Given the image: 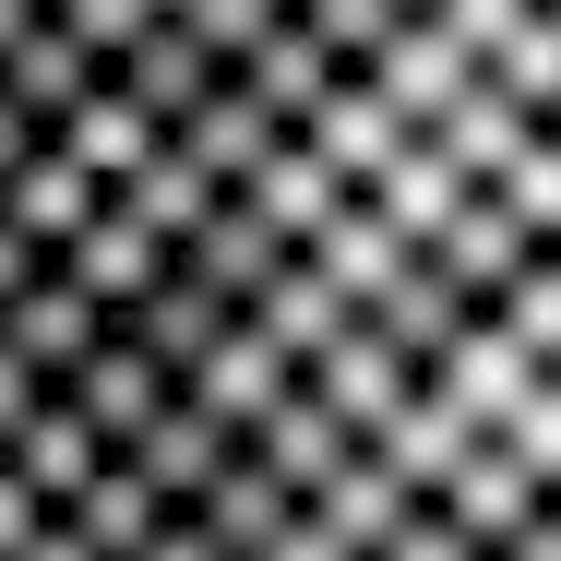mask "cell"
<instances>
[{
  "label": "cell",
  "instance_id": "cell-1",
  "mask_svg": "<svg viewBox=\"0 0 561 561\" xmlns=\"http://www.w3.org/2000/svg\"><path fill=\"white\" fill-rule=\"evenodd\" d=\"M287 263H299V251H287L275 227L251 216V204H216V216H204L192 239H180V251H168V275H180V287H204L227 323H239V311H251V299H263Z\"/></svg>",
  "mask_w": 561,
  "mask_h": 561
},
{
  "label": "cell",
  "instance_id": "cell-2",
  "mask_svg": "<svg viewBox=\"0 0 561 561\" xmlns=\"http://www.w3.org/2000/svg\"><path fill=\"white\" fill-rule=\"evenodd\" d=\"M168 394H180V382H168V370H156L144 346L119 335V323H108V346H96V358H84L72 382H60V407H72V419L96 431V454H108V466H119L131 443H144L156 419H168Z\"/></svg>",
  "mask_w": 561,
  "mask_h": 561
},
{
  "label": "cell",
  "instance_id": "cell-3",
  "mask_svg": "<svg viewBox=\"0 0 561 561\" xmlns=\"http://www.w3.org/2000/svg\"><path fill=\"white\" fill-rule=\"evenodd\" d=\"M346 84H370V96H382V108L407 119V131H431V119H443L454 96L478 84V60L454 48V36L431 24V12H407V24H394V36H382V48H370V60L346 72Z\"/></svg>",
  "mask_w": 561,
  "mask_h": 561
},
{
  "label": "cell",
  "instance_id": "cell-4",
  "mask_svg": "<svg viewBox=\"0 0 561 561\" xmlns=\"http://www.w3.org/2000/svg\"><path fill=\"white\" fill-rule=\"evenodd\" d=\"M419 382H431V394H443L454 419H466V431L490 443V431H502V419H514V407H526V394H538L550 370H538L526 346H514V335H502V323H490V311H478V323H466V335H454L443 358L419 370Z\"/></svg>",
  "mask_w": 561,
  "mask_h": 561
},
{
  "label": "cell",
  "instance_id": "cell-5",
  "mask_svg": "<svg viewBox=\"0 0 561 561\" xmlns=\"http://www.w3.org/2000/svg\"><path fill=\"white\" fill-rule=\"evenodd\" d=\"M299 394H311V407L335 419L346 443H370V431H382V419H394V407L419 394V370H407L394 346H382L370 323H358V335H335L323 358H311V370H299Z\"/></svg>",
  "mask_w": 561,
  "mask_h": 561
},
{
  "label": "cell",
  "instance_id": "cell-6",
  "mask_svg": "<svg viewBox=\"0 0 561 561\" xmlns=\"http://www.w3.org/2000/svg\"><path fill=\"white\" fill-rule=\"evenodd\" d=\"M239 454H251V466H263V478H275V490H287L299 514H311V502L335 490L346 466H358V443H346V431L323 419V407H311V394H299V382H287L275 407H263V431H251Z\"/></svg>",
  "mask_w": 561,
  "mask_h": 561
},
{
  "label": "cell",
  "instance_id": "cell-7",
  "mask_svg": "<svg viewBox=\"0 0 561 561\" xmlns=\"http://www.w3.org/2000/svg\"><path fill=\"white\" fill-rule=\"evenodd\" d=\"M466 454H478V431H466V419H454L443 394L419 382V394H407V407H394V419H382V431L358 443V466H382V478H394L407 502H443V490H454V466H466Z\"/></svg>",
  "mask_w": 561,
  "mask_h": 561
},
{
  "label": "cell",
  "instance_id": "cell-8",
  "mask_svg": "<svg viewBox=\"0 0 561 561\" xmlns=\"http://www.w3.org/2000/svg\"><path fill=\"white\" fill-rule=\"evenodd\" d=\"M96 346H108V311H96V299H72L60 275H36V287H24L12 311H0V358H24V370L48 382V394H60V382H72V370H84Z\"/></svg>",
  "mask_w": 561,
  "mask_h": 561
},
{
  "label": "cell",
  "instance_id": "cell-9",
  "mask_svg": "<svg viewBox=\"0 0 561 561\" xmlns=\"http://www.w3.org/2000/svg\"><path fill=\"white\" fill-rule=\"evenodd\" d=\"M216 84H227V72L204 60V48H192V36H180V24H144V36H131V48L108 60V96H119V108H144L156 131H180V119L204 108Z\"/></svg>",
  "mask_w": 561,
  "mask_h": 561
},
{
  "label": "cell",
  "instance_id": "cell-10",
  "mask_svg": "<svg viewBox=\"0 0 561 561\" xmlns=\"http://www.w3.org/2000/svg\"><path fill=\"white\" fill-rule=\"evenodd\" d=\"M48 275H60L72 299H96V311L119 323L144 287H168V251H156V239H144L131 216H119V204H96V227H84L72 251H48Z\"/></svg>",
  "mask_w": 561,
  "mask_h": 561
},
{
  "label": "cell",
  "instance_id": "cell-11",
  "mask_svg": "<svg viewBox=\"0 0 561 561\" xmlns=\"http://www.w3.org/2000/svg\"><path fill=\"white\" fill-rule=\"evenodd\" d=\"M96 466H108V454H96V431H84V419H72L60 394H36V419H24L12 443H0V478H12V490H24L36 514H72V490H84Z\"/></svg>",
  "mask_w": 561,
  "mask_h": 561
},
{
  "label": "cell",
  "instance_id": "cell-12",
  "mask_svg": "<svg viewBox=\"0 0 561 561\" xmlns=\"http://www.w3.org/2000/svg\"><path fill=\"white\" fill-rule=\"evenodd\" d=\"M227 204H251V216L287 239V251H311V239H323V227H335L346 204H358V192H346L335 168H323V156H311L299 131H287V144H275V156L251 168V192H227Z\"/></svg>",
  "mask_w": 561,
  "mask_h": 561
},
{
  "label": "cell",
  "instance_id": "cell-13",
  "mask_svg": "<svg viewBox=\"0 0 561 561\" xmlns=\"http://www.w3.org/2000/svg\"><path fill=\"white\" fill-rule=\"evenodd\" d=\"M275 144H287V131H275V119L251 108L239 84H216L204 108H192V119H180V131H168V156H180V168H192L204 192H251V168H263Z\"/></svg>",
  "mask_w": 561,
  "mask_h": 561
},
{
  "label": "cell",
  "instance_id": "cell-14",
  "mask_svg": "<svg viewBox=\"0 0 561 561\" xmlns=\"http://www.w3.org/2000/svg\"><path fill=\"white\" fill-rule=\"evenodd\" d=\"M96 84H108V72H96V60H84V48H72L60 24H48V12H36V24H24L12 48H0V108H24L36 131H60V119L84 108Z\"/></svg>",
  "mask_w": 561,
  "mask_h": 561
},
{
  "label": "cell",
  "instance_id": "cell-15",
  "mask_svg": "<svg viewBox=\"0 0 561 561\" xmlns=\"http://www.w3.org/2000/svg\"><path fill=\"white\" fill-rule=\"evenodd\" d=\"M96 204H108V192H96L60 144H36V156L0 180V227H12V239H36V251H72V239L96 227Z\"/></svg>",
  "mask_w": 561,
  "mask_h": 561
},
{
  "label": "cell",
  "instance_id": "cell-16",
  "mask_svg": "<svg viewBox=\"0 0 561 561\" xmlns=\"http://www.w3.org/2000/svg\"><path fill=\"white\" fill-rule=\"evenodd\" d=\"M287 382H299V370H287L275 346L251 335V323H227V346L204 358V370H192V382H180V407H204L227 443H251V431H263V407H275Z\"/></svg>",
  "mask_w": 561,
  "mask_h": 561
},
{
  "label": "cell",
  "instance_id": "cell-17",
  "mask_svg": "<svg viewBox=\"0 0 561 561\" xmlns=\"http://www.w3.org/2000/svg\"><path fill=\"white\" fill-rule=\"evenodd\" d=\"M419 144L443 156V168H454V180H466V192H502V180H514V156L538 144V119H526V108H502L490 84H466V96H454V108L431 119Z\"/></svg>",
  "mask_w": 561,
  "mask_h": 561
},
{
  "label": "cell",
  "instance_id": "cell-18",
  "mask_svg": "<svg viewBox=\"0 0 561 561\" xmlns=\"http://www.w3.org/2000/svg\"><path fill=\"white\" fill-rule=\"evenodd\" d=\"M299 144H311V156H323V168H335L346 192H370V180H382V168H394V156H407V144H419V131H407V119L382 108V96H370V84H335V96H323V108L299 119Z\"/></svg>",
  "mask_w": 561,
  "mask_h": 561
},
{
  "label": "cell",
  "instance_id": "cell-19",
  "mask_svg": "<svg viewBox=\"0 0 561 561\" xmlns=\"http://www.w3.org/2000/svg\"><path fill=\"white\" fill-rule=\"evenodd\" d=\"M227 84H239L251 108L275 119V131H299V119L323 108V96H335L346 72H335V60H323V48H311V36H299V24H263V36L239 48V72H227Z\"/></svg>",
  "mask_w": 561,
  "mask_h": 561
},
{
  "label": "cell",
  "instance_id": "cell-20",
  "mask_svg": "<svg viewBox=\"0 0 561 561\" xmlns=\"http://www.w3.org/2000/svg\"><path fill=\"white\" fill-rule=\"evenodd\" d=\"M538 502H550V490H538V478H526L514 454H502V443H478V454H466V466H454V490H443V502H431V514H443L454 538H466V550L490 561V550H502V538H514V526H526V514H538Z\"/></svg>",
  "mask_w": 561,
  "mask_h": 561
},
{
  "label": "cell",
  "instance_id": "cell-21",
  "mask_svg": "<svg viewBox=\"0 0 561 561\" xmlns=\"http://www.w3.org/2000/svg\"><path fill=\"white\" fill-rule=\"evenodd\" d=\"M227 454H239V443H227L216 419L168 394V419H156V431H144V443H131V454H119V466H131V478H144V490H156L168 514H192V502L216 490V466H227Z\"/></svg>",
  "mask_w": 561,
  "mask_h": 561
},
{
  "label": "cell",
  "instance_id": "cell-22",
  "mask_svg": "<svg viewBox=\"0 0 561 561\" xmlns=\"http://www.w3.org/2000/svg\"><path fill=\"white\" fill-rule=\"evenodd\" d=\"M192 526L216 538V561H275V538L299 526V502H287V490L251 466V454H227V466H216V490L192 502Z\"/></svg>",
  "mask_w": 561,
  "mask_h": 561
},
{
  "label": "cell",
  "instance_id": "cell-23",
  "mask_svg": "<svg viewBox=\"0 0 561 561\" xmlns=\"http://www.w3.org/2000/svg\"><path fill=\"white\" fill-rule=\"evenodd\" d=\"M239 323H251V335L275 346L287 370H311V358H323L335 335H358V311H346V299L323 287V275H311V263H287V275H275V287H263V299L239 311Z\"/></svg>",
  "mask_w": 561,
  "mask_h": 561
},
{
  "label": "cell",
  "instance_id": "cell-24",
  "mask_svg": "<svg viewBox=\"0 0 561 561\" xmlns=\"http://www.w3.org/2000/svg\"><path fill=\"white\" fill-rule=\"evenodd\" d=\"M119 335L144 346V358H156L168 382H192V370H204V358L227 346V311L204 299V287H180V275H168V287H144V299L119 311Z\"/></svg>",
  "mask_w": 561,
  "mask_h": 561
},
{
  "label": "cell",
  "instance_id": "cell-25",
  "mask_svg": "<svg viewBox=\"0 0 561 561\" xmlns=\"http://www.w3.org/2000/svg\"><path fill=\"white\" fill-rule=\"evenodd\" d=\"M299 263H311V275H323V287H335L346 311H370V299H382V287H394V275H407V263H419V251H407V239H394V227L370 216V204H346V216L323 227V239H311V251H299Z\"/></svg>",
  "mask_w": 561,
  "mask_h": 561
},
{
  "label": "cell",
  "instance_id": "cell-26",
  "mask_svg": "<svg viewBox=\"0 0 561 561\" xmlns=\"http://www.w3.org/2000/svg\"><path fill=\"white\" fill-rule=\"evenodd\" d=\"M358 323H370V335L394 346V358H407V370H431V358H443L454 335H466V323H478V311H466V299H454L443 275H431V263H407V275H394V287H382V299H370V311H358Z\"/></svg>",
  "mask_w": 561,
  "mask_h": 561
},
{
  "label": "cell",
  "instance_id": "cell-27",
  "mask_svg": "<svg viewBox=\"0 0 561 561\" xmlns=\"http://www.w3.org/2000/svg\"><path fill=\"white\" fill-rule=\"evenodd\" d=\"M60 526H72V550H84V561H144V538L168 526V502H156L131 466H96V478L72 490V514H60Z\"/></svg>",
  "mask_w": 561,
  "mask_h": 561
},
{
  "label": "cell",
  "instance_id": "cell-28",
  "mask_svg": "<svg viewBox=\"0 0 561 561\" xmlns=\"http://www.w3.org/2000/svg\"><path fill=\"white\" fill-rule=\"evenodd\" d=\"M48 144H60V156H72V168H84L96 192H119V180H131V168H144L156 144H168V131H156V119H144V108H119L108 84H96V96H84V108L60 119Z\"/></svg>",
  "mask_w": 561,
  "mask_h": 561
},
{
  "label": "cell",
  "instance_id": "cell-29",
  "mask_svg": "<svg viewBox=\"0 0 561 561\" xmlns=\"http://www.w3.org/2000/svg\"><path fill=\"white\" fill-rule=\"evenodd\" d=\"M358 204H370L382 227H394L407 251H431V239H443V216L466 204V180H454V168L431 156V144H407V156H394V168H382V180H370Z\"/></svg>",
  "mask_w": 561,
  "mask_h": 561
},
{
  "label": "cell",
  "instance_id": "cell-30",
  "mask_svg": "<svg viewBox=\"0 0 561 561\" xmlns=\"http://www.w3.org/2000/svg\"><path fill=\"white\" fill-rule=\"evenodd\" d=\"M119 216L144 227V239H156V251H180V239H192V227L216 216L227 192H204V180H192V168H180V156H168V144H156V156H144V168H131V180H119L108 192Z\"/></svg>",
  "mask_w": 561,
  "mask_h": 561
},
{
  "label": "cell",
  "instance_id": "cell-31",
  "mask_svg": "<svg viewBox=\"0 0 561 561\" xmlns=\"http://www.w3.org/2000/svg\"><path fill=\"white\" fill-rule=\"evenodd\" d=\"M407 514H419V502H407V490H394V478H382V466H346L335 490H323V502H311V526H323V538H335L346 561H382V538H394V526H407Z\"/></svg>",
  "mask_w": 561,
  "mask_h": 561
},
{
  "label": "cell",
  "instance_id": "cell-32",
  "mask_svg": "<svg viewBox=\"0 0 561 561\" xmlns=\"http://www.w3.org/2000/svg\"><path fill=\"white\" fill-rule=\"evenodd\" d=\"M478 84H490L502 108L550 119V108H561V24H550V12H526V24H514V36H502V48L478 60Z\"/></svg>",
  "mask_w": 561,
  "mask_h": 561
},
{
  "label": "cell",
  "instance_id": "cell-33",
  "mask_svg": "<svg viewBox=\"0 0 561 561\" xmlns=\"http://www.w3.org/2000/svg\"><path fill=\"white\" fill-rule=\"evenodd\" d=\"M490 323L526 346L538 370H561V263H550V251H538V263H526V275H514V287L490 299Z\"/></svg>",
  "mask_w": 561,
  "mask_h": 561
},
{
  "label": "cell",
  "instance_id": "cell-34",
  "mask_svg": "<svg viewBox=\"0 0 561 561\" xmlns=\"http://www.w3.org/2000/svg\"><path fill=\"white\" fill-rule=\"evenodd\" d=\"M287 24H299V36H311V48H323L335 72H358V60H370V48H382V36H394L407 12H394V0H299Z\"/></svg>",
  "mask_w": 561,
  "mask_h": 561
},
{
  "label": "cell",
  "instance_id": "cell-35",
  "mask_svg": "<svg viewBox=\"0 0 561 561\" xmlns=\"http://www.w3.org/2000/svg\"><path fill=\"white\" fill-rule=\"evenodd\" d=\"M490 204L514 216V239H526V251H550V239H561V144H550V131L514 156V180H502Z\"/></svg>",
  "mask_w": 561,
  "mask_h": 561
},
{
  "label": "cell",
  "instance_id": "cell-36",
  "mask_svg": "<svg viewBox=\"0 0 561 561\" xmlns=\"http://www.w3.org/2000/svg\"><path fill=\"white\" fill-rule=\"evenodd\" d=\"M168 24H180V36H192V48H204L216 72H239V48H251L263 24H287V12H275V0H180Z\"/></svg>",
  "mask_w": 561,
  "mask_h": 561
},
{
  "label": "cell",
  "instance_id": "cell-37",
  "mask_svg": "<svg viewBox=\"0 0 561 561\" xmlns=\"http://www.w3.org/2000/svg\"><path fill=\"white\" fill-rule=\"evenodd\" d=\"M48 24H60V36H72V48H84V60H96V72H108L119 48H131V36H144V24H168V12H156V0H60V12H48Z\"/></svg>",
  "mask_w": 561,
  "mask_h": 561
},
{
  "label": "cell",
  "instance_id": "cell-38",
  "mask_svg": "<svg viewBox=\"0 0 561 561\" xmlns=\"http://www.w3.org/2000/svg\"><path fill=\"white\" fill-rule=\"evenodd\" d=\"M526 12H538V0H443L431 24H443V36H454V48H466V60H490V48H502V36H514Z\"/></svg>",
  "mask_w": 561,
  "mask_h": 561
},
{
  "label": "cell",
  "instance_id": "cell-39",
  "mask_svg": "<svg viewBox=\"0 0 561 561\" xmlns=\"http://www.w3.org/2000/svg\"><path fill=\"white\" fill-rule=\"evenodd\" d=\"M382 561H478V550H466V538H454L443 514H431V502H419V514H407V526H394V538H382Z\"/></svg>",
  "mask_w": 561,
  "mask_h": 561
},
{
  "label": "cell",
  "instance_id": "cell-40",
  "mask_svg": "<svg viewBox=\"0 0 561 561\" xmlns=\"http://www.w3.org/2000/svg\"><path fill=\"white\" fill-rule=\"evenodd\" d=\"M490 561H561V514L538 502V514H526V526H514V538H502Z\"/></svg>",
  "mask_w": 561,
  "mask_h": 561
},
{
  "label": "cell",
  "instance_id": "cell-41",
  "mask_svg": "<svg viewBox=\"0 0 561 561\" xmlns=\"http://www.w3.org/2000/svg\"><path fill=\"white\" fill-rule=\"evenodd\" d=\"M36 275H48V251H36V239H12V227H0V311H12V299H24V287H36Z\"/></svg>",
  "mask_w": 561,
  "mask_h": 561
},
{
  "label": "cell",
  "instance_id": "cell-42",
  "mask_svg": "<svg viewBox=\"0 0 561 561\" xmlns=\"http://www.w3.org/2000/svg\"><path fill=\"white\" fill-rule=\"evenodd\" d=\"M36 394H48V382H36V370H24V358H0V443H12V431H24V419H36Z\"/></svg>",
  "mask_w": 561,
  "mask_h": 561
},
{
  "label": "cell",
  "instance_id": "cell-43",
  "mask_svg": "<svg viewBox=\"0 0 561 561\" xmlns=\"http://www.w3.org/2000/svg\"><path fill=\"white\" fill-rule=\"evenodd\" d=\"M36 526H48V514H36V502L0 478V561H24V550H36Z\"/></svg>",
  "mask_w": 561,
  "mask_h": 561
},
{
  "label": "cell",
  "instance_id": "cell-44",
  "mask_svg": "<svg viewBox=\"0 0 561 561\" xmlns=\"http://www.w3.org/2000/svg\"><path fill=\"white\" fill-rule=\"evenodd\" d=\"M144 561H216V538H204V526H192V514H168V526H156V538H144Z\"/></svg>",
  "mask_w": 561,
  "mask_h": 561
},
{
  "label": "cell",
  "instance_id": "cell-45",
  "mask_svg": "<svg viewBox=\"0 0 561 561\" xmlns=\"http://www.w3.org/2000/svg\"><path fill=\"white\" fill-rule=\"evenodd\" d=\"M36 144H48V131H36V119H24V108H0V180H12V168H24V156H36Z\"/></svg>",
  "mask_w": 561,
  "mask_h": 561
},
{
  "label": "cell",
  "instance_id": "cell-46",
  "mask_svg": "<svg viewBox=\"0 0 561 561\" xmlns=\"http://www.w3.org/2000/svg\"><path fill=\"white\" fill-rule=\"evenodd\" d=\"M275 561H346V550H335V538H323V526H311V514H299V526L275 538Z\"/></svg>",
  "mask_w": 561,
  "mask_h": 561
},
{
  "label": "cell",
  "instance_id": "cell-47",
  "mask_svg": "<svg viewBox=\"0 0 561 561\" xmlns=\"http://www.w3.org/2000/svg\"><path fill=\"white\" fill-rule=\"evenodd\" d=\"M24 561H84V550H72V526L48 514V526H36V550H24Z\"/></svg>",
  "mask_w": 561,
  "mask_h": 561
},
{
  "label": "cell",
  "instance_id": "cell-48",
  "mask_svg": "<svg viewBox=\"0 0 561 561\" xmlns=\"http://www.w3.org/2000/svg\"><path fill=\"white\" fill-rule=\"evenodd\" d=\"M24 24H36V12H24V0H0V48H12V36H24Z\"/></svg>",
  "mask_w": 561,
  "mask_h": 561
},
{
  "label": "cell",
  "instance_id": "cell-49",
  "mask_svg": "<svg viewBox=\"0 0 561 561\" xmlns=\"http://www.w3.org/2000/svg\"><path fill=\"white\" fill-rule=\"evenodd\" d=\"M394 12H443V0H394Z\"/></svg>",
  "mask_w": 561,
  "mask_h": 561
},
{
  "label": "cell",
  "instance_id": "cell-50",
  "mask_svg": "<svg viewBox=\"0 0 561 561\" xmlns=\"http://www.w3.org/2000/svg\"><path fill=\"white\" fill-rule=\"evenodd\" d=\"M538 131H550V144H561V108H550V119H538Z\"/></svg>",
  "mask_w": 561,
  "mask_h": 561
},
{
  "label": "cell",
  "instance_id": "cell-51",
  "mask_svg": "<svg viewBox=\"0 0 561 561\" xmlns=\"http://www.w3.org/2000/svg\"><path fill=\"white\" fill-rule=\"evenodd\" d=\"M24 12H60V0H24Z\"/></svg>",
  "mask_w": 561,
  "mask_h": 561
},
{
  "label": "cell",
  "instance_id": "cell-52",
  "mask_svg": "<svg viewBox=\"0 0 561 561\" xmlns=\"http://www.w3.org/2000/svg\"><path fill=\"white\" fill-rule=\"evenodd\" d=\"M156 12H180V0H156Z\"/></svg>",
  "mask_w": 561,
  "mask_h": 561
},
{
  "label": "cell",
  "instance_id": "cell-53",
  "mask_svg": "<svg viewBox=\"0 0 561 561\" xmlns=\"http://www.w3.org/2000/svg\"><path fill=\"white\" fill-rule=\"evenodd\" d=\"M275 12H299V0H275Z\"/></svg>",
  "mask_w": 561,
  "mask_h": 561
},
{
  "label": "cell",
  "instance_id": "cell-54",
  "mask_svg": "<svg viewBox=\"0 0 561 561\" xmlns=\"http://www.w3.org/2000/svg\"><path fill=\"white\" fill-rule=\"evenodd\" d=\"M550 514H561V490H550Z\"/></svg>",
  "mask_w": 561,
  "mask_h": 561
},
{
  "label": "cell",
  "instance_id": "cell-55",
  "mask_svg": "<svg viewBox=\"0 0 561 561\" xmlns=\"http://www.w3.org/2000/svg\"><path fill=\"white\" fill-rule=\"evenodd\" d=\"M550 263H561V239H550Z\"/></svg>",
  "mask_w": 561,
  "mask_h": 561
}]
</instances>
